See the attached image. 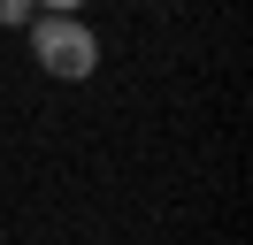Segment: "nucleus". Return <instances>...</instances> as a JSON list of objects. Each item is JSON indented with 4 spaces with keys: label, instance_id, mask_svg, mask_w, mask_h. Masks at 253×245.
<instances>
[{
    "label": "nucleus",
    "instance_id": "f03ea898",
    "mask_svg": "<svg viewBox=\"0 0 253 245\" xmlns=\"http://www.w3.org/2000/svg\"><path fill=\"white\" fill-rule=\"evenodd\" d=\"M31 15H39L31 0H0V31H16V23H31Z\"/></svg>",
    "mask_w": 253,
    "mask_h": 245
},
{
    "label": "nucleus",
    "instance_id": "f257e3e1",
    "mask_svg": "<svg viewBox=\"0 0 253 245\" xmlns=\"http://www.w3.org/2000/svg\"><path fill=\"white\" fill-rule=\"evenodd\" d=\"M31 61L54 84H84L100 69V39H92L84 15H31Z\"/></svg>",
    "mask_w": 253,
    "mask_h": 245
},
{
    "label": "nucleus",
    "instance_id": "7ed1b4c3",
    "mask_svg": "<svg viewBox=\"0 0 253 245\" xmlns=\"http://www.w3.org/2000/svg\"><path fill=\"white\" fill-rule=\"evenodd\" d=\"M31 8H39V15H77L84 0H31Z\"/></svg>",
    "mask_w": 253,
    "mask_h": 245
}]
</instances>
